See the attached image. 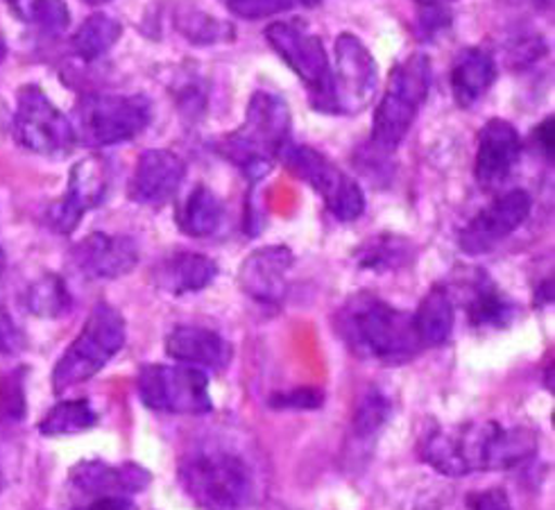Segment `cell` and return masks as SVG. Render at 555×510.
Segmentation results:
<instances>
[{
    "label": "cell",
    "mask_w": 555,
    "mask_h": 510,
    "mask_svg": "<svg viewBox=\"0 0 555 510\" xmlns=\"http://www.w3.org/2000/svg\"><path fill=\"white\" fill-rule=\"evenodd\" d=\"M336 329L351 352L372 361L403 364L424 349L413 316L372 293L351 295L336 314Z\"/></svg>",
    "instance_id": "cell-2"
},
{
    "label": "cell",
    "mask_w": 555,
    "mask_h": 510,
    "mask_svg": "<svg viewBox=\"0 0 555 510\" xmlns=\"http://www.w3.org/2000/svg\"><path fill=\"white\" fill-rule=\"evenodd\" d=\"M291 127L293 118L286 100L270 91H257L249 98L243 125L222 137L216 150L249 182H261L291 145Z\"/></svg>",
    "instance_id": "cell-3"
},
{
    "label": "cell",
    "mask_w": 555,
    "mask_h": 510,
    "mask_svg": "<svg viewBox=\"0 0 555 510\" xmlns=\"http://www.w3.org/2000/svg\"><path fill=\"white\" fill-rule=\"evenodd\" d=\"M8 58V41L3 37V33H0V62H3Z\"/></svg>",
    "instance_id": "cell-40"
},
{
    "label": "cell",
    "mask_w": 555,
    "mask_h": 510,
    "mask_svg": "<svg viewBox=\"0 0 555 510\" xmlns=\"http://www.w3.org/2000/svg\"><path fill=\"white\" fill-rule=\"evenodd\" d=\"M299 3H301V5H307V8H315V5H320V3H322V0H299Z\"/></svg>",
    "instance_id": "cell-41"
},
{
    "label": "cell",
    "mask_w": 555,
    "mask_h": 510,
    "mask_svg": "<svg viewBox=\"0 0 555 510\" xmlns=\"http://www.w3.org/2000/svg\"><path fill=\"white\" fill-rule=\"evenodd\" d=\"M5 252L0 247V354H18L25 347V334L23 329L14 322L12 314L8 311L5 304Z\"/></svg>",
    "instance_id": "cell-32"
},
{
    "label": "cell",
    "mask_w": 555,
    "mask_h": 510,
    "mask_svg": "<svg viewBox=\"0 0 555 510\" xmlns=\"http://www.w3.org/2000/svg\"><path fill=\"white\" fill-rule=\"evenodd\" d=\"M496 80V62L481 48H465L451 68V93L461 110L474 107Z\"/></svg>",
    "instance_id": "cell-22"
},
{
    "label": "cell",
    "mask_w": 555,
    "mask_h": 510,
    "mask_svg": "<svg viewBox=\"0 0 555 510\" xmlns=\"http://www.w3.org/2000/svg\"><path fill=\"white\" fill-rule=\"evenodd\" d=\"M70 23V12L64 0H39V5L30 18V25L48 37H60Z\"/></svg>",
    "instance_id": "cell-33"
},
{
    "label": "cell",
    "mask_w": 555,
    "mask_h": 510,
    "mask_svg": "<svg viewBox=\"0 0 555 510\" xmlns=\"http://www.w3.org/2000/svg\"><path fill=\"white\" fill-rule=\"evenodd\" d=\"M178 28L189 41L199 46L222 43V41L234 39V28L230 23L205 12H180Z\"/></svg>",
    "instance_id": "cell-31"
},
{
    "label": "cell",
    "mask_w": 555,
    "mask_h": 510,
    "mask_svg": "<svg viewBox=\"0 0 555 510\" xmlns=\"http://www.w3.org/2000/svg\"><path fill=\"white\" fill-rule=\"evenodd\" d=\"M78 510H137V506L134 501H130V497H103V499H91V503Z\"/></svg>",
    "instance_id": "cell-38"
},
{
    "label": "cell",
    "mask_w": 555,
    "mask_h": 510,
    "mask_svg": "<svg viewBox=\"0 0 555 510\" xmlns=\"http://www.w3.org/2000/svg\"><path fill=\"white\" fill-rule=\"evenodd\" d=\"M533 200L524 189H513L494 197L486 209L478 212L459 234V247L467 257H481L492 252L531 216Z\"/></svg>",
    "instance_id": "cell-13"
},
{
    "label": "cell",
    "mask_w": 555,
    "mask_h": 510,
    "mask_svg": "<svg viewBox=\"0 0 555 510\" xmlns=\"http://www.w3.org/2000/svg\"><path fill=\"white\" fill-rule=\"evenodd\" d=\"M227 12L236 14L245 21H259L274 14L288 12L297 0H220Z\"/></svg>",
    "instance_id": "cell-34"
},
{
    "label": "cell",
    "mask_w": 555,
    "mask_h": 510,
    "mask_svg": "<svg viewBox=\"0 0 555 510\" xmlns=\"http://www.w3.org/2000/svg\"><path fill=\"white\" fill-rule=\"evenodd\" d=\"M166 354L178 364L199 370H224L232 364L234 349L230 341L222 339L214 329L180 324L166 336Z\"/></svg>",
    "instance_id": "cell-20"
},
{
    "label": "cell",
    "mask_w": 555,
    "mask_h": 510,
    "mask_svg": "<svg viewBox=\"0 0 555 510\" xmlns=\"http://www.w3.org/2000/svg\"><path fill=\"white\" fill-rule=\"evenodd\" d=\"M295 254L286 245H266L241 264L238 284L245 295L261 304H280L288 295Z\"/></svg>",
    "instance_id": "cell-16"
},
{
    "label": "cell",
    "mask_w": 555,
    "mask_h": 510,
    "mask_svg": "<svg viewBox=\"0 0 555 510\" xmlns=\"http://www.w3.org/2000/svg\"><path fill=\"white\" fill-rule=\"evenodd\" d=\"M553 116H548V118H544L538 127H535V132H533V137H535V145L542 150V155L546 157V160H553Z\"/></svg>",
    "instance_id": "cell-37"
},
{
    "label": "cell",
    "mask_w": 555,
    "mask_h": 510,
    "mask_svg": "<svg viewBox=\"0 0 555 510\" xmlns=\"http://www.w3.org/2000/svg\"><path fill=\"white\" fill-rule=\"evenodd\" d=\"M122 37V25L109 14H91L78 33L73 35L70 46L73 53L78 55L82 62H98L100 58H105L109 50L118 43Z\"/></svg>",
    "instance_id": "cell-26"
},
{
    "label": "cell",
    "mask_w": 555,
    "mask_h": 510,
    "mask_svg": "<svg viewBox=\"0 0 555 510\" xmlns=\"http://www.w3.org/2000/svg\"><path fill=\"white\" fill-rule=\"evenodd\" d=\"M415 3H420L422 8H444L453 3V0H415Z\"/></svg>",
    "instance_id": "cell-39"
},
{
    "label": "cell",
    "mask_w": 555,
    "mask_h": 510,
    "mask_svg": "<svg viewBox=\"0 0 555 510\" xmlns=\"http://www.w3.org/2000/svg\"><path fill=\"white\" fill-rule=\"evenodd\" d=\"M324 401V395L320 388L305 386V388H295L291 393L276 395L270 399L272 408H291V411H313V408H320Z\"/></svg>",
    "instance_id": "cell-35"
},
{
    "label": "cell",
    "mask_w": 555,
    "mask_h": 510,
    "mask_svg": "<svg viewBox=\"0 0 555 510\" xmlns=\"http://www.w3.org/2000/svg\"><path fill=\"white\" fill-rule=\"evenodd\" d=\"M284 166L307 182L326 204L330 214L343 222L359 220L365 212V195L357 180L340 170L330 157L311 145H288L282 155Z\"/></svg>",
    "instance_id": "cell-10"
},
{
    "label": "cell",
    "mask_w": 555,
    "mask_h": 510,
    "mask_svg": "<svg viewBox=\"0 0 555 510\" xmlns=\"http://www.w3.org/2000/svg\"><path fill=\"white\" fill-rule=\"evenodd\" d=\"M222 218H224V207L220 197L209 187L199 184L184 200V207L180 209L178 222L186 237L207 239L218 232Z\"/></svg>",
    "instance_id": "cell-25"
},
{
    "label": "cell",
    "mask_w": 555,
    "mask_h": 510,
    "mask_svg": "<svg viewBox=\"0 0 555 510\" xmlns=\"http://www.w3.org/2000/svg\"><path fill=\"white\" fill-rule=\"evenodd\" d=\"M73 488L91 497H130L145 490L153 481V474L137 463L109 466L103 461H82L70 470Z\"/></svg>",
    "instance_id": "cell-19"
},
{
    "label": "cell",
    "mask_w": 555,
    "mask_h": 510,
    "mask_svg": "<svg viewBox=\"0 0 555 510\" xmlns=\"http://www.w3.org/2000/svg\"><path fill=\"white\" fill-rule=\"evenodd\" d=\"M538 449L531 429L478 422L459 429H438L422 445V458L438 474L467 476L501 472L528 461Z\"/></svg>",
    "instance_id": "cell-1"
},
{
    "label": "cell",
    "mask_w": 555,
    "mask_h": 510,
    "mask_svg": "<svg viewBox=\"0 0 555 510\" xmlns=\"http://www.w3.org/2000/svg\"><path fill=\"white\" fill-rule=\"evenodd\" d=\"M521 157V137L506 118H490L478 132L474 175L481 189L492 191L508 180Z\"/></svg>",
    "instance_id": "cell-15"
},
{
    "label": "cell",
    "mask_w": 555,
    "mask_h": 510,
    "mask_svg": "<svg viewBox=\"0 0 555 510\" xmlns=\"http://www.w3.org/2000/svg\"><path fill=\"white\" fill-rule=\"evenodd\" d=\"M415 257V250L411 241L395 237V234H382L374 237L372 241H365L357 250V264L365 270L374 272H390L409 266Z\"/></svg>",
    "instance_id": "cell-27"
},
{
    "label": "cell",
    "mask_w": 555,
    "mask_h": 510,
    "mask_svg": "<svg viewBox=\"0 0 555 510\" xmlns=\"http://www.w3.org/2000/svg\"><path fill=\"white\" fill-rule=\"evenodd\" d=\"M70 293L60 275L48 272L30 284L25 293V306L37 318H62L70 309Z\"/></svg>",
    "instance_id": "cell-29"
},
{
    "label": "cell",
    "mask_w": 555,
    "mask_h": 510,
    "mask_svg": "<svg viewBox=\"0 0 555 510\" xmlns=\"http://www.w3.org/2000/svg\"><path fill=\"white\" fill-rule=\"evenodd\" d=\"M141 401L153 411L175 416L211 413L209 377L193 366H143L137 377Z\"/></svg>",
    "instance_id": "cell-11"
},
{
    "label": "cell",
    "mask_w": 555,
    "mask_h": 510,
    "mask_svg": "<svg viewBox=\"0 0 555 510\" xmlns=\"http://www.w3.org/2000/svg\"><path fill=\"white\" fill-rule=\"evenodd\" d=\"M266 39L286 66L305 82L311 107L336 116L332 60L318 35L301 21H276L266 28Z\"/></svg>",
    "instance_id": "cell-8"
},
{
    "label": "cell",
    "mask_w": 555,
    "mask_h": 510,
    "mask_svg": "<svg viewBox=\"0 0 555 510\" xmlns=\"http://www.w3.org/2000/svg\"><path fill=\"white\" fill-rule=\"evenodd\" d=\"M186 164L170 150H145L137 162L130 180V200L143 207H162L184 184Z\"/></svg>",
    "instance_id": "cell-18"
},
{
    "label": "cell",
    "mask_w": 555,
    "mask_h": 510,
    "mask_svg": "<svg viewBox=\"0 0 555 510\" xmlns=\"http://www.w3.org/2000/svg\"><path fill=\"white\" fill-rule=\"evenodd\" d=\"M14 137L41 157H66L78 145L73 123L39 85H25L16 95Z\"/></svg>",
    "instance_id": "cell-9"
},
{
    "label": "cell",
    "mask_w": 555,
    "mask_h": 510,
    "mask_svg": "<svg viewBox=\"0 0 555 510\" xmlns=\"http://www.w3.org/2000/svg\"><path fill=\"white\" fill-rule=\"evenodd\" d=\"M112 170L105 157L91 155L70 168L68 187L60 202L48 212V222L57 234H70L87 212L100 207L109 193Z\"/></svg>",
    "instance_id": "cell-14"
},
{
    "label": "cell",
    "mask_w": 555,
    "mask_h": 510,
    "mask_svg": "<svg viewBox=\"0 0 555 510\" xmlns=\"http://www.w3.org/2000/svg\"><path fill=\"white\" fill-rule=\"evenodd\" d=\"M390 420V401L378 388H367L357 404L351 431L359 441L374 438Z\"/></svg>",
    "instance_id": "cell-30"
},
{
    "label": "cell",
    "mask_w": 555,
    "mask_h": 510,
    "mask_svg": "<svg viewBox=\"0 0 555 510\" xmlns=\"http://www.w3.org/2000/svg\"><path fill=\"white\" fill-rule=\"evenodd\" d=\"M431 60L424 53H415L392 68L386 93L374 112L370 141L376 152L392 155L403 143L431 91Z\"/></svg>",
    "instance_id": "cell-4"
},
{
    "label": "cell",
    "mask_w": 555,
    "mask_h": 510,
    "mask_svg": "<svg viewBox=\"0 0 555 510\" xmlns=\"http://www.w3.org/2000/svg\"><path fill=\"white\" fill-rule=\"evenodd\" d=\"M155 110L141 93H87L75 107V139L89 148L134 141L153 123Z\"/></svg>",
    "instance_id": "cell-6"
},
{
    "label": "cell",
    "mask_w": 555,
    "mask_h": 510,
    "mask_svg": "<svg viewBox=\"0 0 555 510\" xmlns=\"http://www.w3.org/2000/svg\"><path fill=\"white\" fill-rule=\"evenodd\" d=\"M184 493L202 510H245L255 495V476L238 454L205 449L180 466Z\"/></svg>",
    "instance_id": "cell-5"
},
{
    "label": "cell",
    "mask_w": 555,
    "mask_h": 510,
    "mask_svg": "<svg viewBox=\"0 0 555 510\" xmlns=\"http://www.w3.org/2000/svg\"><path fill=\"white\" fill-rule=\"evenodd\" d=\"M218 277V264L199 252H172L155 270L157 286L168 295H191L214 284Z\"/></svg>",
    "instance_id": "cell-21"
},
{
    "label": "cell",
    "mask_w": 555,
    "mask_h": 510,
    "mask_svg": "<svg viewBox=\"0 0 555 510\" xmlns=\"http://www.w3.org/2000/svg\"><path fill=\"white\" fill-rule=\"evenodd\" d=\"M85 3H89V5H103V3H109V0H85Z\"/></svg>",
    "instance_id": "cell-42"
},
{
    "label": "cell",
    "mask_w": 555,
    "mask_h": 510,
    "mask_svg": "<svg viewBox=\"0 0 555 510\" xmlns=\"http://www.w3.org/2000/svg\"><path fill=\"white\" fill-rule=\"evenodd\" d=\"M467 316L476 329H506L517 316V306L486 272H476L467 299Z\"/></svg>",
    "instance_id": "cell-23"
},
{
    "label": "cell",
    "mask_w": 555,
    "mask_h": 510,
    "mask_svg": "<svg viewBox=\"0 0 555 510\" xmlns=\"http://www.w3.org/2000/svg\"><path fill=\"white\" fill-rule=\"evenodd\" d=\"M332 73L336 116L361 114L378 89V66L367 46L357 35H338L336 66H332Z\"/></svg>",
    "instance_id": "cell-12"
},
{
    "label": "cell",
    "mask_w": 555,
    "mask_h": 510,
    "mask_svg": "<svg viewBox=\"0 0 555 510\" xmlns=\"http://www.w3.org/2000/svg\"><path fill=\"white\" fill-rule=\"evenodd\" d=\"M98 424V413L89 399H68L60 401L48 411V416L39 422V431L48 438L55 436H75V433L89 431Z\"/></svg>",
    "instance_id": "cell-28"
},
{
    "label": "cell",
    "mask_w": 555,
    "mask_h": 510,
    "mask_svg": "<svg viewBox=\"0 0 555 510\" xmlns=\"http://www.w3.org/2000/svg\"><path fill=\"white\" fill-rule=\"evenodd\" d=\"M469 506H472V510H513L506 490H501V488H490V490L474 495Z\"/></svg>",
    "instance_id": "cell-36"
},
{
    "label": "cell",
    "mask_w": 555,
    "mask_h": 510,
    "mask_svg": "<svg viewBox=\"0 0 555 510\" xmlns=\"http://www.w3.org/2000/svg\"><path fill=\"white\" fill-rule=\"evenodd\" d=\"M125 339H128V329L120 311L107 302H98L78 339L66 347L57 361L53 370V391L62 395L95 377L122 349Z\"/></svg>",
    "instance_id": "cell-7"
},
{
    "label": "cell",
    "mask_w": 555,
    "mask_h": 510,
    "mask_svg": "<svg viewBox=\"0 0 555 510\" xmlns=\"http://www.w3.org/2000/svg\"><path fill=\"white\" fill-rule=\"evenodd\" d=\"M453 324H456V309L447 289L436 286L426 293L413 314L415 334L422 347H440L449 341Z\"/></svg>",
    "instance_id": "cell-24"
},
{
    "label": "cell",
    "mask_w": 555,
    "mask_h": 510,
    "mask_svg": "<svg viewBox=\"0 0 555 510\" xmlns=\"http://www.w3.org/2000/svg\"><path fill=\"white\" fill-rule=\"evenodd\" d=\"M70 262L89 279H120L139 264V245L122 234L93 232L70 252Z\"/></svg>",
    "instance_id": "cell-17"
}]
</instances>
